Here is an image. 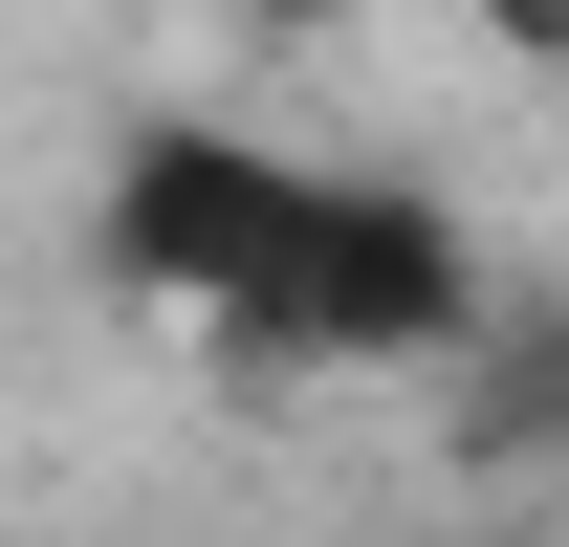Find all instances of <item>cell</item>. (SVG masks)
Masks as SVG:
<instances>
[{
  "label": "cell",
  "mask_w": 569,
  "mask_h": 547,
  "mask_svg": "<svg viewBox=\"0 0 569 547\" xmlns=\"http://www.w3.org/2000/svg\"><path fill=\"white\" fill-rule=\"evenodd\" d=\"M482 307H503V263L460 241V198H417V176H307L284 307L241 350H263V372H351V395H438Z\"/></svg>",
  "instance_id": "6da1fadb"
},
{
  "label": "cell",
  "mask_w": 569,
  "mask_h": 547,
  "mask_svg": "<svg viewBox=\"0 0 569 547\" xmlns=\"http://www.w3.org/2000/svg\"><path fill=\"white\" fill-rule=\"evenodd\" d=\"M284 241H307V153L219 132V110H132L110 132V198H88V263L132 285V307H176V329H263L284 307Z\"/></svg>",
  "instance_id": "7a4b0ae2"
},
{
  "label": "cell",
  "mask_w": 569,
  "mask_h": 547,
  "mask_svg": "<svg viewBox=\"0 0 569 547\" xmlns=\"http://www.w3.org/2000/svg\"><path fill=\"white\" fill-rule=\"evenodd\" d=\"M417 416H438V481H503V504L569 481V285H503Z\"/></svg>",
  "instance_id": "3957f363"
},
{
  "label": "cell",
  "mask_w": 569,
  "mask_h": 547,
  "mask_svg": "<svg viewBox=\"0 0 569 547\" xmlns=\"http://www.w3.org/2000/svg\"><path fill=\"white\" fill-rule=\"evenodd\" d=\"M460 22H482L503 67H548V88H569V0H460Z\"/></svg>",
  "instance_id": "277c9868"
},
{
  "label": "cell",
  "mask_w": 569,
  "mask_h": 547,
  "mask_svg": "<svg viewBox=\"0 0 569 547\" xmlns=\"http://www.w3.org/2000/svg\"><path fill=\"white\" fill-rule=\"evenodd\" d=\"M219 22H263V44H351L372 0H219Z\"/></svg>",
  "instance_id": "5b68a950"
},
{
  "label": "cell",
  "mask_w": 569,
  "mask_h": 547,
  "mask_svg": "<svg viewBox=\"0 0 569 547\" xmlns=\"http://www.w3.org/2000/svg\"><path fill=\"white\" fill-rule=\"evenodd\" d=\"M503 547H548V526H503Z\"/></svg>",
  "instance_id": "8992f818"
}]
</instances>
